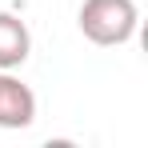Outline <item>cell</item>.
I'll use <instances>...</instances> for the list:
<instances>
[{
  "label": "cell",
  "instance_id": "7a4b0ae2",
  "mask_svg": "<svg viewBox=\"0 0 148 148\" xmlns=\"http://www.w3.org/2000/svg\"><path fill=\"white\" fill-rule=\"evenodd\" d=\"M36 116V96L16 76L0 72V128H28Z\"/></svg>",
  "mask_w": 148,
  "mask_h": 148
},
{
  "label": "cell",
  "instance_id": "3957f363",
  "mask_svg": "<svg viewBox=\"0 0 148 148\" xmlns=\"http://www.w3.org/2000/svg\"><path fill=\"white\" fill-rule=\"evenodd\" d=\"M28 52H32V32L20 16L12 12H0V68H16L24 64Z\"/></svg>",
  "mask_w": 148,
  "mask_h": 148
},
{
  "label": "cell",
  "instance_id": "6da1fadb",
  "mask_svg": "<svg viewBox=\"0 0 148 148\" xmlns=\"http://www.w3.org/2000/svg\"><path fill=\"white\" fill-rule=\"evenodd\" d=\"M80 32L92 44H124L136 32V4L132 0H84L80 4Z\"/></svg>",
  "mask_w": 148,
  "mask_h": 148
}]
</instances>
